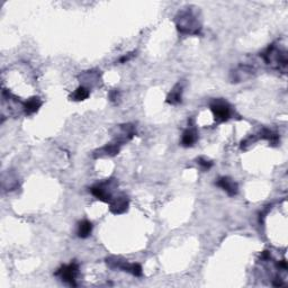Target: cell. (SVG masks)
<instances>
[{
  "label": "cell",
  "instance_id": "cell-1",
  "mask_svg": "<svg viewBox=\"0 0 288 288\" xmlns=\"http://www.w3.org/2000/svg\"><path fill=\"white\" fill-rule=\"evenodd\" d=\"M178 32L186 35H198L202 31V24L197 15L191 8L179 11L176 17Z\"/></svg>",
  "mask_w": 288,
  "mask_h": 288
},
{
  "label": "cell",
  "instance_id": "cell-2",
  "mask_svg": "<svg viewBox=\"0 0 288 288\" xmlns=\"http://www.w3.org/2000/svg\"><path fill=\"white\" fill-rule=\"evenodd\" d=\"M261 56H263L264 61L267 66L285 73L288 63L287 52L285 48L280 47L277 43H272L266 48V51L261 54Z\"/></svg>",
  "mask_w": 288,
  "mask_h": 288
},
{
  "label": "cell",
  "instance_id": "cell-3",
  "mask_svg": "<svg viewBox=\"0 0 288 288\" xmlns=\"http://www.w3.org/2000/svg\"><path fill=\"white\" fill-rule=\"evenodd\" d=\"M106 264H108L109 268L120 269V270H123L125 272H128V274L135 276V277H141V276L143 275L141 264H130L127 263V261L120 259V258H115V257L107 258V259H106Z\"/></svg>",
  "mask_w": 288,
  "mask_h": 288
},
{
  "label": "cell",
  "instance_id": "cell-4",
  "mask_svg": "<svg viewBox=\"0 0 288 288\" xmlns=\"http://www.w3.org/2000/svg\"><path fill=\"white\" fill-rule=\"evenodd\" d=\"M114 187H116V183L111 179V180L104 181V183L93 186V187L90 188V192H92V194L96 197L97 199L109 204L112 202L114 197H115L113 195V189H112Z\"/></svg>",
  "mask_w": 288,
  "mask_h": 288
},
{
  "label": "cell",
  "instance_id": "cell-5",
  "mask_svg": "<svg viewBox=\"0 0 288 288\" xmlns=\"http://www.w3.org/2000/svg\"><path fill=\"white\" fill-rule=\"evenodd\" d=\"M210 108L213 113L214 119L217 123L226 122L232 116V111H231V106L229 103L223 99H214L211 101Z\"/></svg>",
  "mask_w": 288,
  "mask_h": 288
},
{
  "label": "cell",
  "instance_id": "cell-6",
  "mask_svg": "<svg viewBox=\"0 0 288 288\" xmlns=\"http://www.w3.org/2000/svg\"><path fill=\"white\" fill-rule=\"evenodd\" d=\"M79 275V264L75 261H72L69 264H64L61 268L58 269L55 272L56 277H59L62 282L69 284L70 286H77V277Z\"/></svg>",
  "mask_w": 288,
  "mask_h": 288
},
{
  "label": "cell",
  "instance_id": "cell-7",
  "mask_svg": "<svg viewBox=\"0 0 288 288\" xmlns=\"http://www.w3.org/2000/svg\"><path fill=\"white\" fill-rule=\"evenodd\" d=\"M255 67L249 66V64H241L236 70L231 72V80L232 82H242L251 79L256 74Z\"/></svg>",
  "mask_w": 288,
  "mask_h": 288
},
{
  "label": "cell",
  "instance_id": "cell-8",
  "mask_svg": "<svg viewBox=\"0 0 288 288\" xmlns=\"http://www.w3.org/2000/svg\"><path fill=\"white\" fill-rule=\"evenodd\" d=\"M128 206H130V200L125 195H117L109 203V210L115 215L124 214L125 212H127Z\"/></svg>",
  "mask_w": 288,
  "mask_h": 288
},
{
  "label": "cell",
  "instance_id": "cell-9",
  "mask_svg": "<svg viewBox=\"0 0 288 288\" xmlns=\"http://www.w3.org/2000/svg\"><path fill=\"white\" fill-rule=\"evenodd\" d=\"M122 144L114 140L113 142L106 144L105 146L100 147L94 152V158H103V157H115L120 153Z\"/></svg>",
  "mask_w": 288,
  "mask_h": 288
},
{
  "label": "cell",
  "instance_id": "cell-10",
  "mask_svg": "<svg viewBox=\"0 0 288 288\" xmlns=\"http://www.w3.org/2000/svg\"><path fill=\"white\" fill-rule=\"evenodd\" d=\"M215 184L229 196H236L239 192L238 184L230 177H219Z\"/></svg>",
  "mask_w": 288,
  "mask_h": 288
},
{
  "label": "cell",
  "instance_id": "cell-11",
  "mask_svg": "<svg viewBox=\"0 0 288 288\" xmlns=\"http://www.w3.org/2000/svg\"><path fill=\"white\" fill-rule=\"evenodd\" d=\"M183 93H184V85L181 82H178L173 87L171 92L167 97V103L170 105H178L183 101Z\"/></svg>",
  "mask_w": 288,
  "mask_h": 288
},
{
  "label": "cell",
  "instance_id": "cell-12",
  "mask_svg": "<svg viewBox=\"0 0 288 288\" xmlns=\"http://www.w3.org/2000/svg\"><path fill=\"white\" fill-rule=\"evenodd\" d=\"M42 105H43V101L39 97H32L23 104V111H24L25 115L31 116L33 114L39 112Z\"/></svg>",
  "mask_w": 288,
  "mask_h": 288
},
{
  "label": "cell",
  "instance_id": "cell-13",
  "mask_svg": "<svg viewBox=\"0 0 288 288\" xmlns=\"http://www.w3.org/2000/svg\"><path fill=\"white\" fill-rule=\"evenodd\" d=\"M198 140V133H197L196 128L194 127H188L183 133V138H181V145L185 147H191L194 145Z\"/></svg>",
  "mask_w": 288,
  "mask_h": 288
},
{
  "label": "cell",
  "instance_id": "cell-14",
  "mask_svg": "<svg viewBox=\"0 0 288 288\" xmlns=\"http://www.w3.org/2000/svg\"><path fill=\"white\" fill-rule=\"evenodd\" d=\"M93 231V224L92 222H89L88 219H83V221L78 223V229H77V236L81 239L88 238L92 234Z\"/></svg>",
  "mask_w": 288,
  "mask_h": 288
},
{
  "label": "cell",
  "instance_id": "cell-15",
  "mask_svg": "<svg viewBox=\"0 0 288 288\" xmlns=\"http://www.w3.org/2000/svg\"><path fill=\"white\" fill-rule=\"evenodd\" d=\"M89 96H90V90L85 86H80L78 87V88L74 90V93L71 95L70 99L73 101H82V100H86Z\"/></svg>",
  "mask_w": 288,
  "mask_h": 288
},
{
  "label": "cell",
  "instance_id": "cell-16",
  "mask_svg": "<svg viewBox=\"0 0 288 288\" xmlns=\"http://www.w3.org/2000/svg\"><path fill=\"white\" fill-rule=\"evenodd\" d=\"M259 138L263 140H267V141L272 144V145H277L279 142V135L275 132L269 130V128H263L259 133Z\"/></svg>",
  "mask_w": 288,
  "mask_h": 288
},
{
  "label": "cell",
  "instance_id": "cell-17",
  "mask_svg": "<svg viewBox=\"0 0 288 288\" xmlns=\"http://www.w3.org/2000/svg\"><path fill=\"white\" fill-rule=\"evenodd\" d=\"M197 164L202 167V169L205 170V171H206V170H210L212 167H213V162L210 161V160H207V159H205V158L197 159Z\"/></svg>",
  "mask_w": 288,
  "mask_h": 288
},
{
  "label": "cell",
  "instance_id": "cell-18",
  "mask_svg": "<svg viewBox=\"0 0 288 288\" xmlns=\"http://www.w3.org/2000/svg\"><path fill=\"white\" fill-rule=\"evenodd\" d=\"M135 55H136V52H135V51H134V52H132V53H128V54H126V55H123L122 58H120V59L119 60V62H120V63H126V62L130 61V60L133 59Z\"/></svg>",
  "mask_w": 288,
  "mask_h": 288
},
{
  "label": "cell",
  "instance_id": "cell-19",
  "mask_svg": "<svg viewBox=\"0 0 288 288\" xmlns=\"http://www.w3.org/2000/svg\"><path fill=\"white\" fill-rule=\"evenodd\" d=\"M117 90H114V92L111 94V99L112 100H115V99H117Z\"/></svg>",
  "mask_w": 288,
  "mask_h": 288
}]
</instances>
